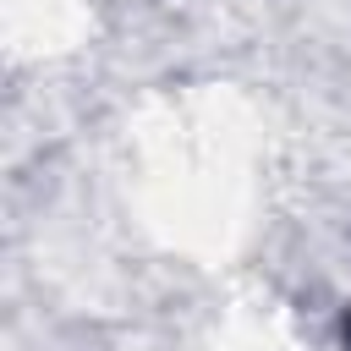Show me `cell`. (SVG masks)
Masks as SVG:
<instances>
[{"label": "cell", "instance_id": "obj_1", "mask_svg": "<svg viewBox=\"0 0 351 351\" xmlns=\"http://www.w3.org/2000/svg\"><path fill=\"white\" fill-rule=\"evenodd\" d=\"M340 351H351V302H346V313H340Z\"/></svg>", "mask_w": 351, "mask_h": 351}]
</instances>
